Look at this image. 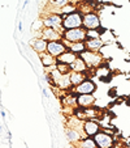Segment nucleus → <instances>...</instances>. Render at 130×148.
<instances>
[{
	"label": "nucleus",
	"instance_id": "nucleus-15",
	"mask_svg": "<svg viewBox=\"0 0 130 148\" xmlns=\"http://www.w3.org/2000/svg\"><path fill=\"white\" fill-rule=\"evenodd\" d=\"M86 47L90 51H100L105 46V43L103 42L102 38H89L85 41Z\"/></svg>",
	"mask_w": 130,
	"mask_h": 148
},
{
	"label": "nucleus",
	"instance_id": "nucleus-20",
	"mask_svg": "<svg viewBox=\"0 0 130 148\" xmlns=\"http://www.w3.org/2000/svg\"><path fill=\"white\" fill-rule=\"evenodd\" d=\"M77 145H78V148H98L94 138H91V136H83L78 142Z\"/></svg>",
	"mask_w": 130,
	"mask_h": 148
},
{
	"label": "nucleus",
	"instance_id": "nucleus-4",
	"mask_svg": "<svg viewBox=\"0 0 130 148\" xmlns=\"http://www.w3.org/2000/svg\"><path fill=\"white\" fill-rule=\"evenodd\" d=\"M42 21H43V25L44 28H53L57 29V30H63V16L59 12H50L47 14H43L42 16Z\"/></svg>",
	"mask_w": 130,
	"mask_h": 148
},
{
	"label": "nucleus",
	"instance_id": "nucleus-23",
	"mask_svg": "<svg viewBox=\"0 0 130 148\" xmlns=\"http://www.w3.org/2000/svg\"><path fill=\"white\" fill-rule=\"evenodd\" d=\"M77 11V4L74 3H69L65 7H63L61 9H59V13H61V16H67V14L72 13V12Z\"/></svg>",
	"mask_w": 130,
	"mask_h": 148
},
{
	"label": "nucleus",
	"instance_id": "nucleus-10",
	"mask_svg": "<svg viewBox=\"0 0 130 148\" xmlns=\"http://www.w3.org/2000/svg\"><path fill=\"white\" fill-rule=\"evenodd\" d=\"M95 101H96V97L94 95H77V97H75V105H77V108L86 109V108L94 106Z\"/></svg>",
	"mask_w": 130,
	"mask_h": 148
},
{
	"label": "nucleus",
	"instance_id": "nucleus-7",
	"mask_svg": "<svg viewBox=\"0 0 130 148\" xmlns=\"http://www.w3.org/2000/svg\"><path fill=\"white\" fill-rule=\"evenodd\" d=\"M83 28H85L86 30L102 28V20H100L99 13L92 11V12H89V13L83 14Z\"/></svg>",
	"mask_w": 130,
	"mask_h": 148
},
{
	"label": "nucleus",
	"instance_id": "nucleus-26",
	"mask_svg": "<svg viewBox=\"0 0 130 148\" xmlns=\"http://www.w3.org/2000/svg\"><path fill=\"white\" fill-rule=\"evenodd\" d=\"M22 26H24L22 21H20V23H18V30H20V32H22Z\"/></svg>",
	"mask_w": 130,
	"mask_h": 148
},
{
	"label": "nucleus",
	"instance_id": "nucleus-9",
	"mask_svg": "<svg viewBox=\"0 0 130 148\" xmlns=\"http://www.w3.org/2000/svg\"><path fill=\"white\" fill-rule=\"evenodd\" d=\"M68 49V46L65 45V42L63 39H56V41H48L47 42V53L53 55L55 58L60 56L64 51Z\"/></svg>",
	"mask_w": 130,
	"mask_h": 148
},
{
	"label": "nucleus",
	"instance_id": "nucleus-14",
	"mask_svg": "<svg viewBox=\"0 0 130 148\" xmlns=\"http://www.w3.org/2000/svg\"><path fill=\"white\" fill-rule=\"evenodd\" d=\"M77 58H78L77 54H74L73 51H70L69 49H67V50L64 51V53L61 54L60 56H57L56 59H57V63H63V64H68V66H70Z\"/></svg>",
	"mask_w": 130,
	"mask_h": 148
},
{
	"label": "nucleus",
	"instance_id": "nucleus-5",
	"mask_svg": "<svg viewBox=\"0 0 130 148\" xmlns=\"http://www.w3.org/2000/svg\"><path fill=\"white\" fill-rule=\"evenodd\" d=\"M94 140L98 148H115V136L112 132L107 131V130L102 129L94 136Z\"/></svg>",
	"mask_w": 130,
	"mask_h": 148
},
{
	"label": "nucleus",
	"instance_id": "nucleus-16",
	"mask_svg": "<svg viewBox=\"0 0 130 148\" xmlns=\"http://www.w3.org/2000/svg\"><path fill=\"white\" fill-rule=\"evenodd\" d=\"M39 59H40V63L43 64V67H51V66H55L57 64V59L55 58L53 55L48 54L47 51L46 53H42L39 54Z\"/></svg>",
	"mask_w": 130,
	"mask_h": 148
},
{
	"label": "nucleus",
	"instance_id": "nucleus-1",
	"mask_svg": "<svg viewBox=\"0 0 130 148\" xmlns=\"http://www.w3.org/2000/svg\"><path fill=\"white\" fill-rule=\"evenodd\" d=\"M79 56L85 60V63L89 70H96L98 67H100V66L104 63V56H103V54L99 53V51L86 50L85 53H82Z\"/></svg>",
	"mask_w": 130,
	"mask_h": 148
},
{
	"label": "nucleus",
	"instance_id": "nucleus-17",
	"mask_svg": "<svg viewBox=\"0 0 130 148\" xmlns=\"http://www.w3.org/2000/svg\"><path fill=\"white\" fill-rule=\"evenodd\" d=\"M69 67H70V71H75V72H87V70H89L85 63V60H83L79 55H78V58L73 62Z\"/></svg>",
	"mask_w": 130,
	"mask_h": 148
},
{
	"label": "nucleus",
	"instance_id": "nucleus-27",
	"mask_svg": "<svg viewBox=\"0 0 130 148\" xmlns=\"http://www.w3.org/2000/svg\"><path fill=\"white\" fill-rule=\"evenodd\" d=\"M68 148H78V145L77 144H69L68 145Z\"/></svg>",
	"mask_w": 130,
	"mask_h": 148
},
{
	"label": "nucleus",
	"instance_id": "nucleus-2",
	"mask_svg": "<svg viewBox=\"0 0 130 148\" xmlns=\"http://www.w3.org/2000/svg\"><path fill=\"white\" fill-rule=\"evenodd\" d=\"M83 26V14L79 11H74L72 13L63 16V29L68 30V29H75V28H82Z\"/></svg>",
	"mask_w": 130,
	"mask_h": 148
},
{
	"label": "nucleus",
	"instance_id": "nucleus-13",
	"mask_svg": "<svg viewBox=\"0 0 130 148\" xmlns=\"http://www.w3.org/2000/svg\"><path fill=\"white\" fill-rule=\"evenodd\" d=\"M30 46L33 49V51H35L36 54H42V53H46L47 50V41L43 39L42 37H35L30 41Z\"/></svg>",
	"mask_w": 130,
	"mask_h": 148
},
{
	"label": "nucleus",
	"instance_id": "nucleus-22",
	"mask_svg": "<svg viewBox=\"0 0 130 148\" xmlns=\"http://www.w3.org/2000/svg\"><path fill=\"white\" fill-rule=\"evenodd\" d=\"M105 29L104 28H99V29H90V30H86V37L89 38H100L103 34V32H104Z\"/></svg>",
	"mask_w": 130,
	"mask_h": 148
},
{
	"label": "nucleus",
	"instance_id": "nucleus-29",
	"mask_svg": "<svg viewBox=\"0 0 130 148\" xmlns=\"http://www.w3.org/2000/svg\"><path fill=\"white\" fill-rule=\"evenodd\" d=\"M1 117L5 118V112H4V110H1Z\"/></svg>",
	"mask_w": 130,
	"mask_h": 148
},
{
	"label": "nucleus",
	"instance_id": "nucleus-19",
	"mask_svg": "<svg viewBox=\"0 0 130 148\" xmlns=\"http://www.w3.org/2000/svg\"><path fill=\"white\" fill-rule=\"evenodd\" d=\"M69 76H70V83H72L73 88L77 87L78 84H81L86 77H87L86 72H75V71H70Z\"/></svg>",
	"mask_w": 130,
	"mask_h": 148
},
{
	"label": "nucleus",
	"instance_id": "nucleus-11",
	"mask_svg": "<svg viewBox=\"0 0 130 148\" xmlns=\"http://www.w3.org/2000/svg\"><path fill=\"white\" fill-rule=\"evenodd\" d=\"M40 37L46 41H56V39H63V30H57L53 28H43L40 30Z\"/></svg>",
	"mask_w": 130,
	"mask_h": 148
},
{
	"label": "nucleus",
	"instance_id": "nucleus-12",
	"mask_svg": "<svg viewBox=\"0 0 130 148\" xmlns=\"http://www.w3.org/2000/svg\"><path fill=\"white\" fill-rule=\"evenodd\" d=\"M65 136H67V140L69 142V144H78L81 139H82L85 135H83L82 131L79 130L72 129V127H65Z\"/></svg>",
	"mask_w": 130,
	"mask_h": 148
},
{
	"label": "nucleus",
	"instance_id": "nucleus-25",
	"mask_svg": "<svg viewBox=\"0 0 130 148\" xmlns=\"http://www.w3.org/2000/svg\"><path fill=\"white\" fill-rule=\"evenodd\" d=\"M42 93H43V97H47L48 98V92H47V89H46V88H43V89H42Z\"/></svg>",
	"mask_w": 130,
	"mask_h": 148
},
{
	"label": "nucleus",
	"instance_id": "nucleus-28",
	"mask_svg": "<svg viewBox=\"0 0 130 148\" xmlns=\"http://www.w3.org/2000/svg\"><path fill=\"white\" fill-rule=\"evenodd\" d=\"M29 4V0H25V1H24V5H22V8H26V5H28Z\"/></svg>",
	"mask_w": 130,
	"mask_h": 148
},
{
	"label": "nucleus",
	"instance_id": "nucleus-30",
	"mask_svg": "<svg viewBox=\"0 0 130 148\" xmlns=\"http://www.w3.org/2000/svg\"><path fill=\"white\" fill-rule=\"evenodd\" d=\"M70 3H74V0H70ZM75 4V3H74Z\"/></svg>",
	"mask_w": 130,
	"mask_h": 148
},
{
	"label": "nucleus",
	"instance_id": "nucleus-6",
	"mask_svg": "<svg viewBox=\"0 0 130 148\" xmlns=\"http://www.w3.org/2000/svg\"><path fill=\"white\" fill-rule=\"evenodd\" d=\"M96 89L98 87L95 84V81L91 77H86L82 83L73 88V92L75 95H94L96 92Z\"/></svg>",
	"mask_w": 130,
	"mask_h": 148
},
{
	"label": "nucleus",
	"instance_id": "nucleus-24",
	"mask_svg": "<svg viewBox=\"0 0 130 148\" xmlns=\"http://www.w3.org/2000/svg\"><path fill=\"white\" fill-rule=\"evenodd\" d=\"M57 70L60 71L61 73H69L70 72V67L68 64H63V63H57Z\"/></svg>",
	"mask_w": 130,
	"mask_h": 148
},
{
	"label": "nucleus",
	"instance_id": "nucleus-8",
	"mask_svg": "<svg viewBox=\"0 0 130 148\" xmlns=\"http://www.w3.org/2000/svg\"><path fill=\"white\" fill-rule=\"evenodd\" d=\"M102 130V123L98 122L96 119H86L82 123V132L85 136L94 138L98 132Z\"/></svg>",
	"mask_w": 130,
	"mask_h": 148
},
{
	"label": "nucleus",
	"instance_id": "nucleus-18",
	"mask_svg": "<svg viewBox=\"0 0 130 148\" xmlns=\"http://www.w3.org/2000/svg\"><path fill=\"white\" fill-rule=\"evenodd\" d=\"M67 46L70 51H73V53L77 54V55H81L82 53H85V51L87 50L85 41H82V42H69Z\"/></svg>",
	"mask_w": 130,
	"mask_h": 148
},
{
	"label": "nucleus",
	"instance_id": "nucleus-3",
	"mask_svg": "<svg viewBox=\"0 0 130 148\" xmlns=\"http://www.w3.org/2000/svg\"><path fill=\"white\" fill-rule=\"evenodd\" d=\"M86 29L83 28H75V29H68V30L63 32V41L65 42V45H68L69 42H82L86 41Z\"/></svg>",
	"mask_w": 130,
	"mask_h": 148
},
{
	"label": "nucleus",
	"instance_id": "nucleus-21",
	"mask_svg": "<svg viewBox=\"0 0 130 148\" xmlns=\"http://www.w3.org/2000/svg\"><path fill=\"white\" fill-rule=\"evenodd\" d=\"M70 3V0H50V5H51V12H57L59 9H61L63 7H65L67 4ZM50 13V12H47Z\"/></svg>",
	"mask_w": 130,
	"mask_h": 148
}]
</instances>
